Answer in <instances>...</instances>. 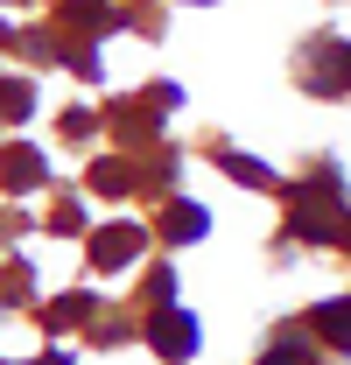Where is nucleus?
Segmentation results:
<instances>
[{
	"label": "nucleus",
	"mask_w": 351,
	"mask_h": 365,
	"mask_svg": "<svg viewBox=\"0 0 351 365\" xmlns=\"http://www.w3.org/2000/svg\"><path fill=\"white\" fill-rule=\"evenodd\" d=\"M288 232L295 239H316V246H345L351 232H345V182L330 176H309L295 182V197H288Z\"/></svg>",
	"instance_id": "f257e3e1"
},
{
	"label": "nucleus",
	"mask_w": 351,
	"mask_h": 365,
	"mask_svg": "<svg viewBox=\"0 0 351 365\" xmlns=\"http://www.w3.org/2000/svg\"><path fill=\"white\" fill-rule=\"evenodd\" d=\"M218 169H225V176H239V182H253V190H267V182H274V169H267V162L232 155V148H218Z\"/></svg>",
	"instance_id": "1a4fd4ad"
},
{
	"label": "nucleus",
	"mask_w": 351,
	"mask_h": 365,
	"mask_svg": "<svg viewBox=\"0 0 351 365\" xmlns=\"http://www.w3.org/2000/svg\"><path fill=\"white\" fill-rule=\"evenodd\" d=\"M141 246H148V232H141V225H98V232H91V267H98V274L133 267Z\"/></svg>",
	"instance_id": "7ed1b4c3"
},
{
	"label": "nucleus",
	"mask_w": 351,
	"mask_h": 365,
	"mask_svg": "<svg viewBox=\"0 0 351 365\" xmlns=\"http://www.w3.org/2000/svg\"><path fill=\"white\" fill-rule=\"evenodd\" d=\"M302 91H316V98H337V91H351V43H337V36H316V43L302 49Z\"/></svg>",
	"instance_id": "f03ea898"
},
{
	"label": "nucleus",
	"mask_w": 351,
	"mask_h": 365,
	"mask_svg": "<svg viewBox=\"0 0 351 365\" xmlns=\"http://www.w3.org/2000/svg\"><path fill=\"white\" fill-rule=\"evenodd\" d=\"M43 365H71V351H49V359H43Z\"/></svg>",
	"instance_id": "9b49d317"
},
{
	"label": "nucleus",
	"mask_w": 351,
	"mask_h": 365,
	"mask_svg": "<svg viewBox=\"0 0 351 365\" xmlns=\"http://www.w3.org/2000/svg\"><path fill=\"white\" fill-rule=\"evenodd\" d=\"M91 190L120 197V190H133V169H127V162H98V169H91Z\"/></svg>",
	"instance_id": "9d476101"
},
{
	"label": "nucleus",
	"mask_w": 351,
	"mask_h": 365,
	"mask_svg": "<svg viewBox=\"0 0 351 365\" xmlns=\"http://www.w3.org/2000/svg\"><path fill=\"white\" fill-rule=\"evenodd\" d=\"M0 182H7L14 197H21V190H43V182H49V162L36 155V148L14 140V148H0Z\"/></svg>",
	"instance_id": "39448f33"
},
{
	"label": "nucleus",
	"mask_w": 351,
	"mask_h": 365,
	"mask_svg": "<svg viewBox=\"0 0 351 365\" xmlns=\"http://www.w3.org/2000/svg\"><path fill=\"white\" fill-rule=\"evenodd\" d=\"M148 344H155L162 359H176V365H183V359H197V317H190V309H176V302H169L162 317L148 323Z\"/></svg>",
	"instance_id": "20e7f679"
},
{
	"label": "nucleus",
	"mask_w": 351,
	"mask_h": 365,
	"mask_svg": "<svg viewBox=\"0 0 351 365\" xmlns=\"http://www.w3.org/2000/svg\"><path fill=\"white\" fill-rule=\"evenodd\" d=\"M260 365H323V359L309 351V337H302V330H288V337H274V344L260 351Z\"/></svg>",
	"instance_id": "6e6552de"
},
{
	"label": "nucleus",
	"mask_w": 351,
	"mask_h": 365,
	"mask_svg": "<svg viewBox=\"0 0 351 365\" xmlns=\"http://www.w3.org/2000/svg\"><path fill=\"white\" fill-rule=\"evenodd\" d=\"M162 232H169L176 246H190V239H204V232H211V211H204V204H190V197H176L169 218H162Z\"/></svg>",
	"instance_id": "423d86ee"
},
{
	"label": "nucleus",
	"mask_w": 351,
	"mask_h": 365,
	"mask_svg": "<svg viewBox=\"0 0 351 365\" xmlns=\"http://www.w3.org/2000/svg\"><path fill=\"white\" fill-rule=\"evenodd\" d=\"M316 330H323V337H330V344H337V351H345L351 359V295H330V302H316Z\"/></svg>",
	"instance_id": "0eeeda50"
}]
</instances>
